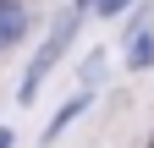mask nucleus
I'll return each mask as SVG.
<instances>
[{"mask_svg":"<svg viewBox=\"0 0 154 148\" xmlns=\"http://www.w3.org/2000/svg\"><path fill=\"white\" fill-rule=\"evenodd\" d=\"M149 148H154V143H149Z\"/></svg>","mask_w":154,"mask_h":148,"instance_id":"7","label":"nucleus"},{"mask_svg":"<svg viewBox=\"0 0 154 148\" xmlns=\"http://www.w3.org/2000/svg\"><path fill=\"white\" fill-rule=\"evenodd\" d=\"M83 104H88V93H77V99H66V104H61V115H55V121H50V132H44V137H61V132H66V126L77 121V110H83Z\"/></svg>","mask_w":154,"mask_h":148,"instance_id":"3","label":"nucleus"},{"mask_svg":"<svg viewBox=\"0 0 154 148\" xmlns=\"http://www.w3.org/2000/svg\"><path fill=\"white\" fill-rule=\"evenodd\" d=\"M121 6H127V0H99V11H105V16H116Z\"/></svg>","mask_w":154,"mask_h":148,"instance_id":"5","label":"nucleus"},{"mask_svg":"<svg viewBox=\"0 0 154 148\" xmlns=\"http://www.w3.org/2000/svg\"><path fill=\"white\" fill-rule=\"evenodd\" d=\"M77 22H83V11L77 6H66L61 16H55V28H50V39H44V49H38V61L22 71V104H33V93H38V82L50 77V66L66 55V44H72V33H77Z\"/></svg>","mask_w":154,"mask_h":148,"instance_id":"1","label":"nucleus"},{"mask_svg":"<svg viewBox=\"0 0 154 148\" xmlns=\"http://www.w3.org/2000/svg\"><path fill=\"white\" fill-rule=\"evenodd\" d=\"M127 61H132V66H149V61H154V39H149V33L132 44V55H127Z\"/></svg>","mask_w":154,"mask_h":148,"instance_id":"4","label":"nucleus"},{"mask_svg":"<svg viewBox=\"0 0 154 148\" xmlns=\"http://www.w3.org/2000/svg\"><path fill=\"white\" fill-rule=\"evenodd\" d=\"M22 28H28V6L22 0H0V44L22 39Z\"/></svg>","mask_w":154,"mask_h":148,"instance_id":"2","label":"nucleus"},{"mask_svg":"<svg viewBox=\"0 0 154 148\" xmlns=\"http://www.w3.org/2000/svg\"><path fill=\"white\" fill-rule=\"evenodd\" d=\"M0 148H11V132H0Z\"/></svg>","mask_w":154,"mask_h":148,"instance_id":"6","label":"nucleus"}]
</instances>
